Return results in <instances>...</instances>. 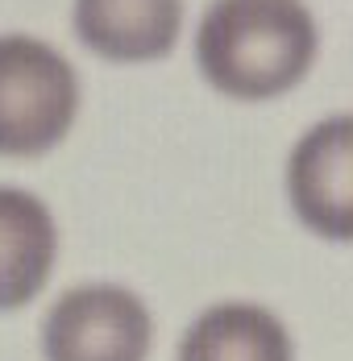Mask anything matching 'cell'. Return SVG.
I'll return each mask as SVG.
<instances>
[{"label":"cell","instance_id":"6da1fadb","mask_svg":"<svg viewBox=\"0 0 353 361\" xmlns=\"http://www.w3.org/2000/svg\"><path fill=\"white\" fill-rule=\"evenodd\" d=\"M320 30L304 0H212L196 25V67L225 100L262 104L316 67Z\"/></svg>","mask_w":353,"mask_h":361},{"label":"cell","instance_id":"7a4b0ae2","mask_svg":"<svg viewBox=\"0 0 353 361\" xmlns=\"http://www.w3.org/2000/svg\"><path fill=\"white\" fill-rule=\"evenodd\" d=\"M83 83L67 54L37 34H0V158L30 162L67 142Z\"/></svg>","mask_w":353,"mask_h":361},{"label":"cell","instance_id":"3957f363","mask_svg":"<svg viewBox=\"0 0 353 361\" xmlns=\"http://www.w3.org/2000/svg\"><path fill=\"white\" fill-rule=\"evenodd\" d=\"M37 341L46 361H145L154 349V316L138 290L79 283L46 307Z\"/></svg>","mask_w":353,"mask_h":361},{"label":"cell","instance_id":"277c9868","mask_svg":"<svg viewBox=\"0 0 353 361\" xmlns=\"http://www.w3.org/2000/svg\"><path fill=\"white\" fill-rule=\"evenodd\" d=\"M287 200L304 228L353 241V112L316 121L287 158Z\"/></svg>","mask_w":353,"mask_h":361},{"label":"cell","instance_id":"5b68a950","mask_svg":"<svg viewBox=\"0 0 353 361\" xmlns=\"http://www.w3.org/2000/svg\"><path fill=\"white\" fill-rule=\"evenodd\" d=\"M183 0H71V30L88 54L116 67L171 59L183 37Z\"/></svg>","mask_w":353,"mask_h":361},{"label":"cell","instance_id":"8992f818","mask_svg":"<svg viewBox=\"0 0 353 361\" xmlns=\"http://www.w3.org/2000/svg\"><path fill=\"white\" fill-rule=\"evenodd\" d=\"M59 266V220L25 187L0 183V312L30 307Z\"/></svg>","mask_w":353,"mask_h":361},{"label":"cell","instance_id":"52a82bcc","mask_svg":"<svg viewBox=\"0 0 353 361\" xmlns=\"http://www.w3.org/2000/svg\"><path fill=\"white\" fill-rule=\"evenodd\" d=\"M179 361H295V341L270 307L225 299L191 320Z\"/></svg>","mask_w":353,"mask_h":361}]
</instances>
